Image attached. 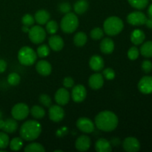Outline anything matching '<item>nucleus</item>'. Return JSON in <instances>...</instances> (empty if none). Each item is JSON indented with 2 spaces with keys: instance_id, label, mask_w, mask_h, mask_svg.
<instances>
[{
  "instance_id": "obj_43",
  "label": "nucleus",
  "mask_w": 152,
  "mask_h": 152,
  "mask_svg": "<svg viewBox=\"0 0 152 152\" xmlns=\"http://www.w3.org/2000/svg\"><path fill=\"white\" fill-rule=\"evenodd\" d=\"M63 86L65 88H71L74 86V81L71 77H67L63 80Z\"/></svg>"
},
{
  "instance_id": "obj_14",
  "label": "nucleus",
  "mask_w": 152,
  "mask_h": 152,
  "mask_svg": "<svg viewBox=\"0 0 152 152\" xmlns=\"http://www.w3.org/2000/svg\"><path fill=\"white\" fill-rule=\"evenodd\" d=\"M55 101L59 105H65L70 100V94L65 88H61L56 91L54 96Z\"/></svg>"
},
{
  "instance_id": "obj_33",
  "label": "nucleus",
  "mask_w": 152,
  "mask_h": 152,
  "mask_svg": "<svg viewBox=\"0 0 152 152\" xmlns=\"http://www.w3.org/2000/svg\"><path fill=\"white\" fill-rule=\"evenodd\" d=\"M50 53V48L46 45H39L37 48V54L39 57L40 58H45L48 56Z\"/></svg>"
},
{
  "instance_id": "obj_49",
  "label": "nucleus",
  "mask_w": 152,
  "mask_h": 152,
  "mask_svg": "<svg viewBox=\"0 0 152 152\" xmlns=\"http://www.w3.org/2000/svg\"><path fill=\"white\" fill-rule=\"evenodd\" d=\"M57 151H62V150H55L54 152H57Z\"/></svg>"
},
{
  "instance_id": "obj_18",
  "label": "nucleus",
  "mask_w": 152,
  "mask_h": 152,
  "mask_svg": "<svg viewBox=\"0 0 152 152\" xmlns=\"http://www.w3.org/2000/svg\"><path fill=\"white\" fill-rule=\"evenodd\" d=\"M48 44L50 48L54 51H59L64 47V41L60 36L53 35L49 38Z\"/></svg>"
},
{
  "instance_id": "obj_10",
  "label": "nucleus",
  "mask_w": 152,
  "mask_h": 152,
  "mask_svg": "<svg viewBox=\"0 0 152 152\" xmlns=\"http://www.w3.org/2000/svg\"><path fill=\"white\" fill-rule=\"evenodd\" d=\"M87 96V91L83 85H77L73 86L71 97L75 102H81L85 100Z\"/></svg>"
},
{
  "instance_id": "obj_19",
  "label": "nucleus",
  "mask_w": 152,
  "mask_h": 152,
  "mask_svg": "<svg viewBox=\"0 0 152 152\" xmlns=\"http://www.w3.org/2000/svg\"><path fill=\"white\" fill-rule=\"evenodd\" d=\"M104 65H105V62H104L103 59L99 55L92 56L89 61L90 68L94 71H100L101 70L103 69Z\"/></svg>"
},
{
  "instance_id": "obj_25",
  "label": "nucleus",
  "mask_w": 152,
  "mask_h": 152,
  "mask_svg": "<svg viewBox=\"0 0 152 152\" xmlns=\"http://www.w3.org/2000/svg\"><path fill=\"white\" fill-rule=\"evenodd\" d=\"M18 129V124L15 119H7L4 121L2 130L6 133H13Z\"/></svg>"
},
{
  "instance_id": "obj_50",
  "label": "nucleus",
  "mask_w": 152,
  "mask_h": 152,
  "mask_svg": "<svg viewBox=\"0 0 152 152\" xmlns=\"http://www.w3.org/2000/svg\"><path fill=\"white\" fill-rule=\"evenodd\" d=\"M1 116H2V113L0 111V118H1Z\"/></svg>"
},
{
  "instance_id": "obj_21",
  "label": "nucleus",
  "mask_w": 152,
  "mask_h": 152,
  "mask_svg": "<svg viewBox=\"0 0 152 152\" xmlns=\"http://www.w3.org/2000/svg\"><path fill=\"white\" fill-rule=\"evenodd\" d=\"M101 51L105 54H110L114 50V42L109 38H105L101 41L100 45Z\"/></svg>"
},
{
  "instance_id": "obj_5",
  "label": "nucleus",
  "mask_w": 152,
  "mask_h": 152,
  "mask_svg": "<svg viewBox=\"0 0 152 152\" xmlns=\"http://www.w3.org/2000/svg\"><path fill=\"white\" fill-rule=\"evenodd\" d=\"M37 59V53L34 49L28 46H24L18 52V60L22 65L25 66L34 65Z\"/></svg>"
},
{
  "instance_id": "obj_20",
  "label": "nucleus",
  "mask_w": 152,
  "mask_h": 152,
  "mask_svg": "<svg viewBox=\"0 0 152 152\" xmlns=\"http://www.w3.org/2000/svg\"><path fill=\"white\" fill-rule=\"evenodd\" d=\"M95 149L97 152H110L112 151V145L105 138H100L95 143Z\"/></svg>"
},
{
  "instance_id": "obj_8",
  "label": "nucleus",
  "mask_w": 152,
  "mask_h": 152,
  "mask_svg": "<svg viewBox=\"0 0 152 152\" xmlns=\"http://www.w3.org/2000/svg\"><path fill=\"white\" fill-rule=\"evenodd\" d=\"M146 20V16L141 11L132 12L127 16V22L130 25H135V26L145 25Z\"/></svg>"
},
{
  "instance_id": "obj_30",
  "label": "nucleus",
  "mask_w": 152,
  "mask_h": 152,
  "mask_svg": "<svg viewBox=\"0 0 152 152\" xmlns=\"http://www.w3.org/2000/svg\"><path fill=\"white\" fill-rule=\"evenodd\" d=\"M45 151L43 145L38 142H32L25 148V152H44Z\"/></svg>"
},
{
  "instance_id": "obj_16",
  "label": "nucleus",
  "mask_w": 152,
  "mask_h": 152,
  "mask_svg": "<svg viewBox=\"0 0 152 152\" xmlns=\"http://www.w3.org/2000/svg\"><path fill=\"white\" fill-rule=\"evenodd\" d=\"M36 70L40 75L47 77L51 73L52 66L48 61L40 60L36 65Z\"/></svg>"
},
{
  "instance_id": "obj_23",
  "label": "nucleus",
  "mask_w": 152,
  "mask_h": 152,
  "mask_svg": "<svg viewBox=\"0 0 152 152\" xmlns=\"http://www.w3.org/2000/svg\"><path fill=\"white\" fill-rule=\"evenodd\" d=\"M50 13L45 10H39L34 16L35 22L41 25H45L50 20Z\"/></svg>"
},
{
  "instance_id": "obj_31",
  "label": "nucleus",
  "mask_w": 152,
  "mask_h": 152,
  "mask_svg": "<svg viewBox=\"0 0 152 152\" xmlns=\"http://www.w3.org/2000/svg\"><path fill=\"white\" fill-rule=\"evenodd\" d=\"M131 6L138 10L145 8L148 4V0H128Z\"/></svg>"
},
{
  "instance_id": "obj_29",
  "label": "nucleus",
  "mask_w": 152,
  "mask_h": 152,
  "mask_svg": "<svg viewBox=\"0 0 152 152\" xmlns=\"http://www.w3.org/2000/svg\"><path fill=\"white\" fill-rule=\"evenodd\" d=\"M9 146L12 151H19L23 146V141L22 137H14L10 141Z\"/></svg>"
},
{
  "instance_id": "obj_15",
  "label": "nucleus",
  "mask_w": 152,
  "mask_h": 152,
  "mask_svg": "<svg viewBox=\"0 0 152 152\" xmlns=\"http://www.w3.org/2000/svg\"><path fill=\"white\" fill-rule=\"evenodd\" d=\"M91 139L87 135H81L77 139L75 142V147L78 151H86L91 147Z\"/></svg>"
},
{
  "instance_id": "obj_22",
  "label": "nucleus",
  "mask_w": 152,
  "mask_h": 152,
  "mask_svg": "<svg viewBox=\"0 0 152 152\" xmlns=\"http://www.w3.org/2000/svg\"><path fill=\"white\" fill-rule=\"evenodd\" d=\"M131 41L135 45H141L144 42L145 39V33L140 29H136L133 31V32L131 34Z\"/></svg>"
},
{
  "instance_id": "obj_11",
  "label": "nucleus",
  "mask_w": 152,
  "mask_h": 152,
  "mask_svg": "<svg viewBox=\"0 0 152 152\" xmlns=\"http://www.w3.org/2000/svg\"><path fill=\"white\" fill-rule=\"evenodd\" d=\"M77 127L79 130L84 133H92L94 131V124L93 121L87 117H80L77 121Z\"/></svg>"
},
{
  "instance_id": "obj_48",
  "label": "nucleus",
  "mask_w": 152,
  "mask_h": 152,
  "mask_svg": "<svg viewBox=\"0 0 152 152\" xmlns=\"http://www.w3.org/2000/svg\"><path fill=\"white\" fill-rule=\"evenodd\" d=\"M4 121L3 120H1V118H0V130H2L3 127H4Z\"/></svg>"
},
{
  "instance_id": "obj_44",
  "label": "nucleus",
  "mask_w": 152,
  "mask_h": 152,
  "mask_svg": "<svg viewBox=\"0 0 152 152\" xmlns=\"http://www.w3.org/2000/svg\"><path fill=\"white\" fill-rule=\"evenodd\" d=\"M7 68V62L4 59H0V74L4 72Z\"/></svg>"
},
{
  "instance_id": "obj_24",
  "label": "nucleus",
  "mask_w": 152,
  "mask_h": 152,
  "mask_svg": "<svg viewBox=\"0 0 152 152\" xmlns=\"http://www.w3.org/2000/svg\"><path fill=\"white\" fill-rule=\"evenodd\" d=\"M89 7L87 0H78L74 4V10L77 14H83L88 10Z\"/></svg>"
},
{
  "instance_id": "obj_45",
  "label": "nucleus",
  "mask_w": 152,
  "mask_h": 152,
  "mask_svg": "<svg viewBox=\"0 0 152 152\" xmlns=\"http://www.w3.org/2000/svg\"><path fill=\"white\" fill-rule=\"evenodd\" d=\"M145 25H146L147 28H150V29H152V19H151V18H149V19H147Z\"/></svg>"
},
{
  "instance_id": "obj_4",
  "label": "nucleus",
  "mask_w": 152,
  "mask_h": 152,
  "mask_svg": "<svg viewBox=\"0 0 152 152\" xmlns=\"http://www.w3.org/2000/svg\"><path fill=\"white\" fill-rule=\"evenodd\" d=\"M79 26L78 17L75 13H66L62 17L60 22V28L62 31L65 34H71L74 33L77 29Z\"/></svg>"
},
{
  "instance_id": "obj_1",
  "label": "nucleus",
  "mask_w": 152,
  "mask_h": 152,
  "mask_svg": "<svg viewBox=\"0 0 152 152\" xmlns=\"http://www.w3.org/2000/svg\"><path fill=\"white\" fill-rule=\"evenodd\" d=\"M118 123V117L112 111H101L95 117V125L102 132H112L117 127Z\"/></svg>"
},
{
  "instance_id": "obj_36",
  "label": "nucleus",
  "mask_w": 152,
  "mask_h": 152,
  "mask_svg": "<svg viewBox=\"0 0 152 152\" xmlns=\"http://www.w3.org/2000/svg\"><path fill=\"white\" fill-rule=\"evenodd\" d=\"M21 77L16 73H11L7 77V83L10 85V86H17L19 83H20Z\"/></svg>"
},
{
  "instance_id": "obj_27",
  "label": "nucleus",
  "mask_w": 152,
  "mask_h": 152,
  "mask_svg": "<svg viewBox=\"0 0 152 152\" xmlns=\"http://www.w3.org/2000/svg\"><path fill=\"white\" fill-rule=\"evenodd\" d=\"M140 52L146 58L152 57V41H148L141 45Z\"/></svg>"
},
{
  "instance_id": "obj_17",
  "label": "nucleus",
  "mask_w": 152,
  "mask_h": 152,
  "mask_svg": "<svg viewBox=\"0 0 152 152\" xmlns=\"http://www.w3.org/2000/svg\"><path fill=\"white\" fill-rule=\"evenodd\" d=\"M88 84L91 88L98 90L103 86L104 77L100 74H92L88 80Z\"/></svg>"
},
{
  "instance_id": "obj_47",
  "label": "nucleus",
  "mask_w": 152,
  "mask_h": 152,
  "mask_svg": "<svg viewBox=\"0 0 152 152\" xmlns=\"http://www.w3.org/2000/svg\"><path fill=\"white\" fill-rule=\"evenodd\" d=\"M22 31L25 33H28L30 31V28L28 26H26V25H24L22 28Z\"/></svg>"
},
{
  "instance_id": "obj_40",
  "label": "nucleus",
  "mask_w": 152,
  "mask_h": 152,
  "mask_svg": "<svg viewBox=\"0 0 152 152\" xmlns=\"http://www.w3.org/2000/svg\"><path fill=\"white\" fill-rule=\"evenodd\" d=\"M103 77H105L106 80H114L115 77V72L114 70L111 68H107L104 69L103 71Z\"/></svg>"
},
{
  "instance_id": "obj_41",
  "label": "nucleus",
  "mask_w": 152,
  "mask_h": 152,
  "mask_svg": "<svg viewBox=\"0 0 152 152\" xmlns=\"http://www.w3.org/2000/svg\"><path fill=\"white\" fill-rule=\"evenodd\" d=\"M58 8H59V10L61 12V13L66 14V13L71 12V6L69 3L65 2H65L60 3L59 5V7H58Z\"/></svg>"
},
{
  "instance_id": "obj_35",
  "label": "nucleus",
  "mask_w": 152,
  "mask_h": 152,
  "mask_svg": "<svg viewBox=\"0 0 152 152\" xmlns=\"http://www.w3.org/2000/svg\"><path fill=\"white\" fill-rule=\"evenodd\" d=\"M104 31H102L99 28H95L91 30L90 33L91 37L94 40H99L103 37L104 36Z\"/></svg>"
},
{
  "instance_id": "obj_6",
  "label": "nucleus",
  "mask_w": 152,
  "mask_h": 152,
  "mask_svg": "<svg viewBox=\"0 0 152 152\" xmlns=\"http://www.w3.org/2000/svg\"><path fill=\"white\" fill-rule=\"evenodd\" d=\"M30 40L34 44H40L45 41L46 38V31L39 25L33 26L28 32Z\"/></svg>"
},
{
  "instance_id": "obj_32",
  "label": "nucleus",
  "mask_w": 152,
  "mask_h": 152,
  "mask_svg": "<svg viewBox=\"0 0 152 152\" xmlns=\"http://www.w3.org/2000/svg\"><path fill=\"white\" fill-rule=\"evenodd\" d=\"M58 28H59V26H58L57 22L55 20H49L46 23V32L48 34L53 35L57 32Z\"/></svg>"
},
{
  "instance_id": "obj_38",
  "label": "nucleus",
  "mask_w": 152,
  "mask_h": 152,
  "mask_svg": "<svg viewBox=\"0 0 152 152\" xmlns=\"http://www.w3.org/2000/svg\"><path fill=\"white\" fill-rule=\"evenodd\" d=\"M22 22L24 25H26V26H32L35 22V19L32 15L28 13V14L24 15L22 19Z\"/></svg>"
},
{
  "instance_id": "obj_42",
  "label": "nucleus",
  "mask_w": 152,
  "mask_h": 152,
  "mask_svg": "<svg viewBox=\"0 0 152 152\" xmlns=\"http://www.w3.org/2000/svg\"><path fill=\"white\" fill-rule=\"evenodd\" d=\"M142 69L145 73L148 74L152 71V62L149 60H145L142 63Z\"/></svg>"
},
{
  "instance_id": "obj_12",
  "label": "nucleus",
  "mask_w": 152,
  "mask_h": 152,
  "mask_svg": "<svg viewBox=\"0 0 152 152\" xmlns=\"http://www.w3.org/2000/svg\"><path fill=\"white\" fill-rule=\"evenodd\" d=\"M123 148L126 151L137 152L140 149V143L137 138L129 137L123 141Z\"/></svg>"
},
{
  "instance_id": "obj_2",
  "label": "nucleus",
  "mask_w": 152,
  "mask_h": 152,
  "mask_svg": "<svg viewBox=\"0 0 152 152\" xmlns=\"http://www.w3.org/2000/svg\"><path fill=\"white\" fill-rule=\"evenodd\" d=\"M42 132V126L36 120H28L24 123L20 128L21 137L25 141H33L39 137Z\"/></svg>"
},
{
  "instance_id": "obj_37",
  "label": "nucleus",
  "mask_w": 152,
  "mask_h": 152,
  "mask_svg": "<svg viewBox=\"0 0 152 152\" xmlns=\"http://www.w3.org/2000/svg\"><path fill=\"white\" fill-rule=\"evenodd\" d=\"M140 55V50L138 48L135 46L131 48L129 50H128V57L131 59V60H135L139 57Z\"/></svg>"
},
{
  "instance_id": "obj_13",
  "label": "nucleus",
  "mask_w": 152,
  "mask_h": 152,
  "mask_svg": "<svg viewBox=\"0 0 152 152\" xmlns=\"http://www.w3.org/2000/svg\"><path fill=\"white\" fill-rule=\"evenodd\" d=\"M138 89L144 94L152 93V77L145 76L142 77L138 83Z\"/></svg>"
},
{
  "instance_id": "obj_39",
  "label": "nucleus",
  "mask_w": 152,
  "mask_h": 152,
  "mask_svg": "<svg viewBox=\"0 0 152 152\" xmlns=\"http://www.w3.org/2000/svg\"><path fill=\"white\" fill-rule=\"evenodd\" d=\"M39 102H41L42 105H43L44 106L50 107L52 104V99L48 95L43 94L40 95Z\"/></svg>"
},
{
  "instance_id": "obj_34",
  "label": "nucleus",
  "mask_w": 152,
  "mask_h": 152,
  "mask_svg": "<svg viewBox=\"0 0 152 152\" xmlns=\"http://www.w3.org/2000/svg\"><path fill=\"white\" fill-rule=\"evenodd\" d=\"M10 138L6 132H0V149H5L9 146Z\"/></svg>"
},
{
  "instance_id": "obj_26",
  "label": "nucleus",
  "mask_w": 152,
  "mask_h": 152,
  "mask_svg": "<svg viewBox=\"0 0 152 152\" xmlns=\"http://www.w3.org/2000/svg\"><path fill=\"white\" fill-rule=\"evenodd\" d=\"M88 41V37L86 33L78 32L74 35V43L77 47H83L86 44Z\"/></svg>"
},
{
  "instance_id": "obj_28",
  "label": "nucleus",
  "mask_w": 152,
  "mask_h": 152,
  "mask_svg": "<svg viewBox=\"0 0 152 152\" xmlns=\"http://www.w3.org/2000/svg\"><path fill=\"white\" fill-rule=\"evenodd\" d=\"M31 114L35 119H42L45 116V111L39 105H34L30 110Z\"/></svg>"
},
{
  "instance_id": "obj_7",
  "label": "nucleus",
  "mask_w": 152,
  "mask_h": 152,
  "mask_svg": "<svg viewBox=\"0 0 152 152\" xmlns=\"http://www.w3.org/2000/svg\"><path fill=\"white\" fill-rule=\"evenodd\" d=\"M30 113L29 107L25 103H17L12 108L11 114L16 120H23L28 116Z\"/></svg>"
},
{
  "instance_id": "obj_3",
  "label": "nucleus",
  "mask_w": 152,
  "mask_h": 152,
  "mask_svg": "<svg viewBox=\"0 0 152 152\" xmlns=\"http://www.w3.org/2000/svg\"><path fill=\"white\" fill-rule=\"evenodd\" d=\"M124 28L123 20L117 16L107 18L103 24L104 32L108 36H116L120 34Z\"/></svg>"
},
{
  "instance_id": "obj_46",
  "label": "nucleus",
  "mask_w": 152,
  "mask_h": 152,
  "mask_svg": "<svg viewBox=\"0 0 152 152\" xmlns=\"http://www.w3.org/2000/svg\"><path fill=\"white\" fill-rule=\"evenodd\" d=\"M148 15L149 16V18L152 19V4L149 6V7L148 9Z\"/></svg>"
},
{
  "instance_id": "obj_9",
  "label": "nucleus",
  "mask_w": 152,
  "mask_h": 152,
  "mask_svg": "<svg viewBox=\"0 0 152 152\" xmlns=\"http://www.w3.org/2000/svg\"><path fill=\"white\" fill-rule=\"evenodd\" d=\"M48 114L50 120L55 123L62 121L65 117V111L59 105H50Z\"/></svg>"
}]
</instances>
